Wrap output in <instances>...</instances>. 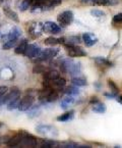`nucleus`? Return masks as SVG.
Returning a JSON list of instances; mask_svg holds the SVG:
<instances>
[{"mask_svg":"<svg viewBox=\"0 0 122 148\" xmlns=\"http://www.w3.org/2000/svg\"><path fill=\"white\" fill-rule=\"evenodd\" d=\"M60 69L62 70V72L68 73L71 76L74 75H79L81 73V63L75 62V61L71 60V59H64L60 64Z\"/></svg>","mask_w":122,"mask_h":148,"instance_id":"f257e3e1","label":"nucleus"},{"mask_svg":"<svg viewBox=\"0 0 122 148\" xmlns=\"http://www.w3.org/2000/svg\"><path fill=\"white\" fill-rule=\"evenodd\" d=\"M36 131L42 136L46 138H56L58 136V131L56 128L49 125H39L36 127Z\"/></svg>","mask_w":122,"mask_h":148,"instance_id":"f03ea898","label":"nucleus"},{"mask_svg":"<svg viewBox=\"0 0 122 148\" xmlns=\"http://www.w3.org/2000/svg\"><path fill=\"white\" fill-rule=\"evenodd\" d=\"M39 98L41 100L46 101V102H53L58 98V93H57L56 90L45 88L39 93Z\"/></svg>","mask_w":122,"mask_h":148,"instance_id":"7ed1b4c3","label":"nucleus"},{"mask_svg":"<svg viewBox=\"0 0 122 148\" xmlns=\"http://www.w3.org/2000/svg\"><path fill=\"white\" fill-rule=\"evenodd\" d=\"M22 135V139L20 142V145L24 146V147H37L39 145V140L33 135L26 133L24 131H20Z\"/></svg>","mask_w":122,"mask_h":148,"instance_id":"20e7f679","label":"nucleus"},{"mask_svg":"<svg viewBox=\"0 0 122 148\" xmlns=\"http://www.w3.org/2000/svg\"><path fill=\"white\" fill-rule=\"evenodd\" d=\"M57 21H58L59 25L62 27H66L70 25L73 21V12L71 10H66L61 12L60 14L57 16Z\"/></svg>","mask_w":122,"mask_h":148,"instance_id":"39448f33","label":"nucleus"},{"mask_svg":"<svg viewBox=\"0 0 122 148\" xmlns=\"http://www.w3.org/2000/svg\"><path fill=\"white\" fill-rule=\"evenodd\" d=\"M66 84V81L65 79H62V78H58L56 80H46L44 82V86L45 88H50V89L53 90H60L61 88H63Z\"/></svg>","mask_w":122,"mask_h":148,"instance_id":"423d86ee","label":"nucleus"},{"mask_svg":"<svg viewBox=\"0 0 122 148\" xmlns=\"http://www.w3.org/2000/svg\"><path fill=\"white\" fill-rule=\"evenodd\" d=\"M59 50L57 48H48V49H45L44 51H41L39 53V55L37 56L38 60H48L50 58H53L55 57L57 54H58Z\"/></svg>","mask_w":122,"mask_h":148,"instance_id":"0eeeda50","label":"nucleus"},{"mask_svg":"<svg viewBox=\"0 0 122 148\" xmlns=\"http://www.w3.org/2000/svg\"><path fill=\"white\" fill-rule=\"evenodd\" d=\"M65 48L70 57H81L87 55V53L81 47H77L76 45H66Z\"/></svg>","mask_w":122,"mask_h":148,"instance_id":"6e6552de","label":"nucleus"},{"mask_svg":"<svg viewBox=\"0 0 122 148\" xmlns=\"http://www.w3.org/2000/svg\"><path fill=\"white\" fill-rule=\"evenodd\" d=\"M34 103V97L30 95H26L22 98V100L20 101V104H18V109L20 111H26L33 106Z\"/></svg>","mask_w":122,"mask_h":148,"instance_id":"1a4fd4ad","label":"nucleus"},{"mask_svg":"<svg viewBox=\"0 0 122 148\" xmlns=\"http://www.w3.org/2000/svg\"><path fill=\"white\" fill-rule=\"evenodd\" d=\"M40 52H41V49L39 46H37L36 44H28V47L24 54L28 58H34V57H37Z\"/></svg>","mask_w":122,"mask_h":148,"instance_id":"9d476101","label":"nucleus"},{"mask_svg":"<svg viewBox=\"0 0 122 148\" xmlns=\"http://www.w3.org/2000/svg\"><path fill=\"white\" fill-rule=\"evenodd\" d=\"M43 30L47 33H51V34H59L62 32L61 27L56 25L53 22H47L43 25Z\"/></svg>","mask_w":122,"mask_h":148,"instance_id":"9b49d317","label":"nucleus"},{"mask_svg":"<svg viewBox=\"0 0 122 148\" xmlns=\"http://www.w3.org/2000/svg\"><path fill=\"white\" fill-rule=\"evenodd\" d=\"M83 39L85 44L87 47H91V46L95 45V44L98 42V39H97L92 33H85L83 35Z\"/></svg>","mask_w":122,"mask_h":148,"instance_id":"f8f14e48","label":"nucleus"},{"mask_svg":"<svg viewBox=\"0 0 122 148\" xmlns=\"http://www.w3.org/2000/svg\"><path fill=\"white\" fill-rule=\"evenodd\" d=\"M22 132L18 133L16 135H14L13 137L9 138V140L7 141L6 145L9 146V147H15V146H20V142H22Z\"/></svg>","mask_w":122,"mask_h":148,"instance_id":"ddd939ff","label":"nucleus"},{"mask_svg":"<svg viewBox=\"0 0 122 148\" xmlns=\"http://www.w3.org/2000/svg\"><path fill=\"white\" fill-rule=\"evenodd\" d=\"M20 90L18 89V88H12V89L10 90V92L9 93H7L6 95L3 97V102L5 103H8L10 100H12L13 98L18 97V96H20Z\"/></svg>","mask_w":122,"mask_h":148,"instance_id":"4468645a","label":"nucleus"},{"mask_svg":"<svg viewBox=\"0 0 122 148\" xmlns=\"http://www.w3.org/2000/svg\"><path fill=\"white\" fill-rule=\"evenodd\" d=\"M119 3L118 0H94L93 5H100V6H114Z\"/></svg>","mask_w":122,"mask_h":148,"instance_id":"2eb2a0df","label":"nucleus"},{"mask_svg":"<svg viewBox=\"0 0 122 148\" xmlns=\"http://www.w3.org/2000/svg\"><path fill=\"white\" fill-rule=\"evenodd\" d=\"M3 11H4V14L6 15L8 18L14 21V22H16V23L20 22V18H18V13L14 12V11H13L12 9L9 8V7H4V8H3Z\"/></svg>","mask_w":122,"mask_h":148,"instance_id":"dca6fc26","label":"nucleus"},{"mask_svg":"<svg viewBox=\"0 0 122 148\" xmlns=\"http://www.w3.org/2000/svg\"><path fill=\"white\" fill-rule=\"evenodd\" d=\"M22 35V31L18 27H14L12 28V30L8 33L7 35V39L8 40H13V39H18Z\"/></svg>","mask_w":122,"mask_h":148,"instance_id":"f3484780","label":"nucleus"},{"mask_svg":"<svg viewBox=\"0 0 122 148\" xmlns=\"http://www.w3.org/2000/svg\"><path fill=\"white\" fill-rule=\"evenodd\" d=\"M39 145L41 146V147L51 148V147H57V146H59V143L56 141H53V140L47 139V140H40Z\"/></svg>","mask_w":122,"mask_h":148,"instance_id":"a211bd4d","label":"nucleus"},{"mask_svg":"<svg viewBox=\"0 0 122 148\" xmlns=\"http://www.w3.org/2000/svg\"><path fill=\"white\" fill-rule=\"evenodd\" d=\"M72 103H74V98H73V96L67 95L66 97H64L63 99L61 100L60 105H61V107H62L63 109H66V108H68V107H69L70 105L72 104Z\"/></svg>","mask_w":122,"mask_h":148,"instance_id":"6ab92c4d","label":"nucleus"},{"mask_svg":"<svg viewBox=\"0 0 122 148\" xmlns=\"http://www.w3.org/2000/svg\"><path fill=\"white\" fill-rule=\"evenodd\" d=\"M41 29H43V26H39V24L33 25L32 28L28 30V32H30V34L33 36L34 38H36V37H39V36L42 34Z\"/></svg>","mask_w":122,"mask_h":148,"instance_id":"aec40b11","label":"nucleus"},{"mask_svg":"<svg viewBox=\"0 0 122 148\" xmlns=\"http://www.w3.org/2000/svg\"><path fill=\"white\" fill-rule=\"evenodd\" d=\"M44 78H45V80H50V81L56 80V79L59 78V72L55 70H50L44 74Z\"/></svg>","mask_w":122,"mask_h":148,"instance_id":"412c9836","label":"nucleus"},{"mask_svg":"<svg viewBox=\"0 0 122 148\" xmlns=\"http://www.w3.org/2000/svg\"><path fill=\"white\" fill-rule=\"evenodd\" d=\"M92 109H93V111H94V112L104 113L105 111H106V105H105L104 103L98 101V102H96V103H94V104H93Z\"/></svg>","mask_w":122,"mask_h":148,"instance_id":"4be33fe9","label":"nucleus"},{"mask_svg":"<svg viewBox=\"0 0 122 148\" xmlns=\"http://www.w3.org/2000/svg\"><path fill=\"white\" fill-rule=\"evenodd\" d=\"M26 47H28V41L26 40H22L18 46L15 48V53L16 54H24V51H26Z\"/></svg>","mask_w":122,"mask_h":148,"instance_id":"5701e85b","label":"nucleus"},{"mask_svg":"<svg viewBox=\"0 0 122 148\" xmlns=\"http://www.w3.org/2000/svg\"><path fill=\"white\" fill-rule=\"evenodd\" d=\"M73 114H74V111L70 110V111H68V112H65V113H63V114L59 116L58 118H57V121H59V122H67V121L71 120V119L73 118Z\"/></svg>","mask_w":122,"mask_h":148,"instance_id":"b1692460","label":"nucleus"},{"mask_svg":"<svg viewBox=\"0 0 122 148\" xmlns=\"http://www.w3.org/2000/svg\"><path fill=\"white\" fill-rule=\"evenodd\" d=\"M20 96L13 98L12 100L9 101L8 104H7V109H8V110H12V109L18 108V104H20Z\"/></svg>","mask_w":122,"mask_h":148,"instance_id":"393cba45","label":"nucleus"},{"mask_svg":"<svg viewBox=\"0 0 122 148\" xmlns=\"http://www.w3.org/2000/svg\"><path fill=\"white\" fill-rule=\"evenodd\" d=\"M72 84L77 87H83V86L87 85V80L83 77H76V78L72 79Z\"/></svg>","mask_w":122,"mask_h":148,"instance_id":"a878e982","label":"nucleus"},{"mask_svg":"<svg viewBox=\"0 0 122 148\" xmlns=\"http://www.w3.org/2000/svg\"><path fill=\"white\" fill-rule=\"evenodd\" d=\"M95 62L97 63L98 65H104V66H111L112 63L110 62L108 59L104 58V57H95L94 58Z\"/></svg>","mask_w":122,"mask_h":148,"instance_id":"bb28decb","label":"nucleus"},{"mask_svg":"<svg viewBox=\"0 0 122 148\" xmlns=\"http://www.w3.org/2000/svg\"><path fill=\"white\" fill-rule=\"evenodd\" d=\"M64 93L67 94L69 96H75L79 94V90L76 87H67L65 90H64Z\"/></svg>","mask_w":122,"mask_h":148,"instance_id":"cd10ccee","label":"nucleus"},{"mask_svg":"<svg viewBox=\"0 0 122 148\" xmlns=\"http://www.w3.org/2000/svg\"><path fill=\"white\" fill-rule=\"evenodd\" d=\"M18 39L8 40L6 43L3 44V49H5V50H8V49H10V48L14 47V46L16 45V43H18Z\"/></svg>","mask_w":122,"mask_h":148,"instance_id":"c85d7f7f","label":"nucleus"},{"mask_svg":"<svg viewBox=\"0 0 122 148\" xmlns=\"http://www.w3.org/2000/svg\"><path fill=\"white\" fill-rule=\"evenodd\" d=\"M32 3H33V0H24L22 3H20V10L24 11L26 9H28V7L32 6Z\"/></svg>","mask_w":122,"mask_h":148,"instance_id":"c756f323","label":"nucleus"},{"mask_svg":"<svg viewBox=\"0 0 122 148\" xmlns=\"http://www.w3.org/2000/svg\"><path fill=\"white\" fill-rule=\"evenodd\" d=\"M91 14L93 15V16H95V18H104L105 15H106V13L102 10H99V9H93V10L91 11Z\"/></svg>","mask_w":122,"mask_h":148,"instance_id":"7c9ffc66","label":"nucleus"},{"mask_svg":"<svg viewBox=\"0 0 122 148\" xmlns=\"http://www.w3.org/2000/svg\"><path fill=\"white\" fill-rule=\"evenodd\" d=\"M108 85H109L110 87V90L112 91V93H114L115 95H117L118 92H119V89H118V87L116 86V84L114 83L112 80H108Z\"/></svg>","mask_w":122,"mask_h":148,"instance_id":"2f4dec72","label":"nucleus"},{"mask_svg":"<svg viewBox=\"0 0 122 148\" xmlns=\"http://www.w3.org/2000/svg\"><path fill=\"white\" fill-rule=\"evenodd\" d=\"M58 43H59V39H56L54 37H49L45 40V44H47V45H56Z\"/></svg>","mask_w":122,"mask_h":148,"instance_id":"473e14b6","label":"nucleus"},{"mask_svg":"<svg viewBox=\"0 0 122 148\" xmlns=\"http://www.w3.org/2000/svg\"><path fill=\"white\" fill-rule=\"evenodd\" d=\"M113 23L116 24H122V13H118L113 18Z\"/></svg>","mask_w":122,"mask_h":148,"instance_id":"72a5a7b5","label":"nucleus"},{"mask_svg":"<svg viewBox=\"0 0 122 148\" xmlns=\"http://www.w3.org/2000/svg\"><path fill=\"white\" fill-rule=\"evenodd\" d=\"M40 112H41V111H40L39 108H38V109L35 108L34 110H32L30 113H28V116H30V118H34V116H39Z\"/></svg>","mask_w":122,"mask_h":148,"instance_id":"f704fd0d","label":"nucleus"},{"mask_svg":"<svg viewBox=\"0 0 122 148\" xmlns=\"http://www.w3.org/2000/svg\"><path fill=\"white\" fill-rule=\"evenodd\" d=\"M7 90H8V88L6 86H0V95L3 96L4 94H6Z\"/></svg>","mask_w":122,"mask_h":148,"instance_id":"c9c22d12","label":"nucleus"},{"mask_svg":"<svg viewBox=\"0 0 122 148\" xmlns=\"http://www.w3.org/2000/svg\"><path fill=\"white\" fill-rule=\"evenodd\" d=\"M8 140H9V138L7 137V136H3V137H0V145H2V144H6Z\"/></svg>","mask_w":122,"mask_h":148,"instance_id":"e433bc0d","label":"nucleus"},{"mask_svg":"<svg viewBox=\"0 0 122 148\" xmlns=\"http://www.w3.org/2000/svg\"><path fill=\"white\" fill-rule=\"evenodd\" d=\"M62 2V0H50V4H51V7L52 6H55V5H58Z\"/></svg>","mask_w":122,"mask_h":148,"instance_id":"4c0bfd02","label":"nucleus"},{"mask_svg":"<svg viewBox=\"0 0 122 148\" xmlns=\"http://www.w3.org/2000/svg\"><path fill=\"white\" fill-rule=\"evenodd\" d=\"M83 3H85V4H92L93 5V2H94V0H81Z\"/></svg>","mask_w":122,"mask_h":148,"instance_id":"58836bf2","label":"nucleus"},{"mask_svg":"<svg viewBox=\"0 0 122 148\" xmlns=\"http://www.w3.org/2000/svg\"><path fill=\"white\" fill-rule=\"evenodd\" d=\"M98 98L97 97H92V99H91V101H89V102L91 103H96V102H98Z\"/></svg>","mask_w":122,"mask_h":148,"instance_id":"ea45409f","label":"nucleus"},{"mask_svg":"<svg viewBox=\"0 0 122 148\" xmlns=\"http://www.w3.org/2000/svg\"><path fill=\"white\" fill-rule=\"evenodd\" d=\"M3 97H4V95H3V96L0 95V105L4 104V102H3Z\"/></svg>","mask_w":122,"mask_h":148,"instance_id":"a19ab883","label":"nucleus"},{"mask_svg":"<svg viewBox=\"0 0 122 148\" xmlns=\"http://www.w3.org/2000/svg\"><path fill=\"white\" fill-rule=\"evenodd\" d=\"M117 99H118V101H119L120 103H122V96H120V97L117 98Z\"/></svg>","mask_w":122,"mask_h":148,"instance_id":"79ce46f5","label":"nucleus"},{"mask_svg":"<svg viewBox=\"0 0 122 148\" xmlns=\"http://www.w3.org/2000/svg\"><path fill=\"white\" fill-rule=\"evenodd\" d=\"M6 1H8V0H0V2H6Z\"/></svg>","mask_w":122,"mask_h":148,"instance_id":"37998d69","label":"nucleus"},{"mask_svg":"<svg viewBox=\"0 0 122 148\" xmlns=\"http://www.w3.org/2000/svg\"><path fill=\"white\" fill-rule=\"evenodd\" d=\"M2 127H3V125L1 124V123H0V130H1V128H2Z\"/></svg>","mask_w":122,"mask_h":148,"instance_id":"c03bdc74","label":"nucleus"}]
</instances>
